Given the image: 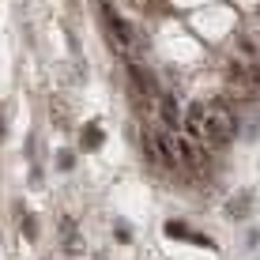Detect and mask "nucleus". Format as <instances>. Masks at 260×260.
Masks as SVG:
<instances>
[{"label":"nucleus","mask_w":260,"mask_h":260,"mask_svg":"<svg viewBox=\"0 0 260 260\" xmlns=\"http://www.w3.org/2000/svg\"><path fill=\"white\" fill-rule=\"evenodd\" d=\"M23 234H26V238L38 234V223H34V215H23Z\"/></svg>","instance_id":"7ed1b4c3"},{"label":"nucleus","mask_w":260,"mask_h":260,"mask_svg":"<svg viewBox=\"0 0 260 260\" xmlns=\"http://www.w3.org/2000/svg\"><path fill=\"white\" fill-rule=\"evenodd\" d=\"M102 143V128L98 125H87V132H83V147H98Z\"/></svg>","instance_id":"f03ea898"},{"label":"nucleus","mask_w":260,"mask_h":260,"mask_svg":"<svg viewBox=\"0 0 260 260\" xmlns=\"http://www.w3.org/2000/svg\"><path fill=\"white\" fill-rule=\"evenodd\" d=\"M185 136H193L196 143L223 151L238 136V121L227 109V102H189L185 106Z\"/></svg>","instance_id":"f257e3e1"}]
</instances>
